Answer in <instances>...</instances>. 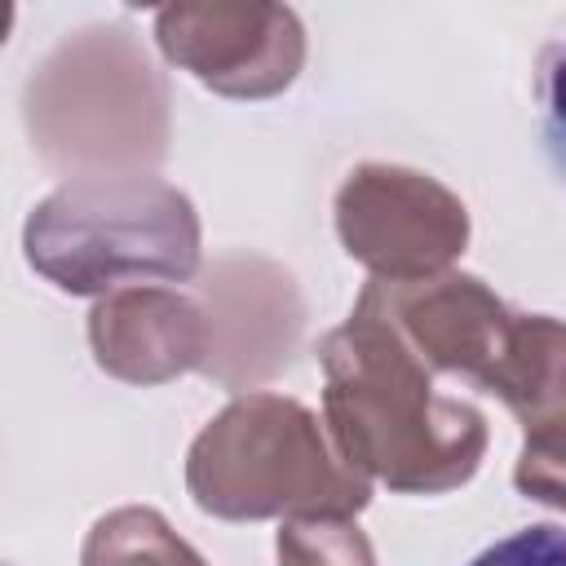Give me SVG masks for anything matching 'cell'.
<instances>
[{"instance_id": "obj_9", "label": "cell", "mask_w": 566, "mask_h": 566, "mask_svg": "<svg viewBox=\"0 0 566 566\" xmlns=\"http://www.w3.org/2000/svg\"><path fill=\"white\" fill-rule=\"evenodd\" d=\"M279 566H376V557L354 517H287Z\"/></svg>"}, {"instance_id": "obj_11", "label": "cell", "mask_w": 566, "mask_h": 566, "mask_svg": "<svg viewBox=\"0 0 566 566\" xmlns=\"http://www.w3.org/2000/svg\"><path fill=\"white\" fill-rule=\"evenodd\" d=\"M9 22H13V9H9V4H0V44H4V31H9Z\"/></svg>"}, {"instance_id": "obj_3", "label": "cell", "mask_w": 566, "mask_h": 566, "mask_svg": "<svg viewBox=\"0 0 566 566\" xmlns=\"http://www.w3.org/2000/svg\"><path fill=\"white\" fill-rule=\"evenodd\" d=\"M22 248L31 270L71 296L186 283L199 270V217L150 172H88L31 208Z\"/></svg>"}, {"instance_id": "obj_8", "label": "cell", "mask_w": 566, "mask_h": 566, "mask_svg": "<svg viewBox=\"0 0 566 566\" xmlns=\"http://www.w3.org/2000/svg\"><path fill=\"white\" fill-rule=\"evenodd\" d=\"M80 562L84 566H208L155 509H142V504L97 517Z\"/></svg>"}, {"instance_id": "obj_5", "label": "cell", "mask_w": 566, "mask_h": 566, "mask_svg": "<svg viewBox=\"0 0 566 566\" xmlns=\"http://www.w3.org/2000/svg\"><path fill=\"white\" fill-rule=\"evenodd\" d=\"M336 230L345 252L380 283H420L464 252L469 212L416 168L363 164L336 195Z\"/></svg>"}, {"instance_id": "obj_10", "label": "cell", "mask_w": 566, "mask_h": 566, "mask_svg": "<svg viewBox=\"0 0 566 566\" xmlns=\"http://www.w3.org/2000/svg\"><path fill=\"white\" fill-rule=\"evenodd\" d=\"M469 566H566L562 526L557 522H544V526L513 531V535L495 539L491 548H482Z\"/></svg>"}, {"instance_id": "obj_4", "label": "cell", "mask_w": 566, "mask_h": 566, "mask_svg": "<svg viewBox=\"0 0 566 566\" xmlns=\"http://www.w3.org/2000/svg\"><path fill=\"white\" fill-rule=\"evenodd\" d=\"M186 491L226 522L261 517H354L371 500L323 438L314 411L283 394H243L190 442Z\"/></svg>"}, {"instance_id": "obj_2", "label": "cell", "mask_w": 566, "mask_h": 566, "mask_svg": "<svg viewBox=\"0 0 566 566\" xmlns=\"http://www.w3.org/2000/svg\"><path fill=\"white\" fill-rule=\"evenodd\" d=\"M367 292L438 376H460L473 389L500 394L522 420L517 491L562 504V323L553 314H513L473 274H433L420 283H380Z\"/></svg>"}, {"instance_id": "obj_1", "label": "cell", "mask_w": 566, "mask_h": 566, "mask_svg": "<svg viewBox=\"0 0 566 566\" xmlns=\"http://www.w3.org/2000/svg\"><path fill=\"white\" fill-rule=\"evenodd\" d=\"M323 416L336 455L398 495L464 486L486 451V420L473 402L447 398L433 371L394 332L363 287L354 314L323 336Z\"/></svg>"}, {"instance_id": "obj_12", "label": "cell", "mask_w": 566, "mask_h": 566, "mask_svg": "<svg viewBox=\"0 0 566 566\" xmlns=\"http://www.w3.org/2000/svg\"><path fill=\"white\" fill-rule=\"evenodd\" d=\"M0 566H4V562H0Z\"/></svg>"}, {"instance_id": "obj_7", "label": "cell", "mask_w": 566, "mask_h": 566, "mask_svg": "<svg viewBox=\"0 0 566 566\" xmlns=\"http://www.w3.org/2000/svg\"><path fill=\"white\" fill-rule=\"evenodd\" d=\"M88 340L97 367L128 385L208 367V314L164 283L106 292L88 314Z\"/></svg>"}, {"instance_id": "obj_6", "label": "cell", "mask_w": 566, "mask_h": 566, "mask_svg": "<svg viewBox=\"0 0 566 566\" xmlns=\"http://www.w3.org/2000/svg\"><path fill=\"white\" fill-rule=\"evenodd\" d=\"M155 40L168 62L226 97L283 93L305 62L301 22L279 4H172L159 9Z\"/></svg>"}]
</instances>
